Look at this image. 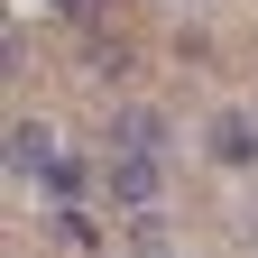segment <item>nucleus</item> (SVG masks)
I'll return each instance as SVG.
<instances>
[{
	"label": "nucleus",
	"mask_w": 258,
	"mask_h": 258,
	"mask_svg": "<svg viewBox=\"0 0 258 258\" xmlns=\"http://www.w3.org/2000/svg\"><path fill=\"white\" fill-rule=\"evenodd\" d=\"M111 148H148V157H166V111H111Z\"/></svg>",
	"instance_id": "nucleus-4"
},
{
	"label": "nucleus",
	"mask_w": 258,
	"mask_h": 258,
	"mask_svg": "<svg viewBox=\"0 0 258 258\" xmlns=\"http://www.w3.org/2000/svg\"><path fill=\"white\" fill-rule=\"evenodd\" d=\"M55 166H64V157H55V129L46 120H10V175H37L46 184Z\"/></svg>",
	"instance_id": "nucleus-2"
},
{
	"label": "nucleus",
	"mask_w": 258,
	"mask_h": 258,
	"mask_svg": "<svg viewBox=\"0 0 258 258\" xmlns=\"http://www.w3.org/2000/svg\"><path fill=\"white\" fill-rule=\"evenodd\" d=\"M46 10H64V19H92V0H46Z\"/></svg>",
	"instance_id": "nucleus-7"
},
{
	"label": "nucleus",
	"mask_w": 258,
	"mask_h": 258,
	"mask_svg": "<svg viewBox=\"0 0 258 258\" xmlns=\"http://www.w3.org/2000/svg\"><path fill=\"white\" fill-rule=\"evenodd\" d=\"M184 10H203V0H184Z\"/></svg>",
	"instance_id": "nucleus-9"
},
{
	"label": "nucleus",
	"mask_w": 258,
	"mask_h": 258,
	"mask_svg": "<svg viewBox=\"0 0 258 258\" xmlns=\"http://www.w3.org/2000/svg\"><path fill=\"white\" fill-rule=\"evenodd\" d=\"M148 258H175V249H148Z\"/></svg>",
	"instance_id": "nucleus-8"
},
{
	"label": "nucleus",
	"mask_w": 258,
	"mask_h": 258,
	"mask_svg": "<svg viewBox=\"0 0 258 258\" xmlns=\"http://www.w3.org/2000/svg\"><path fill=\"white\" fill-rule=\"evenodd\" d=\"M83 64L92 74H120V37H83Z\"/></svg>",
	"instance_id": "nucleus-6"
},
{
	"label": "nucleus",
	"mask_w": 258,
	"mask_h": 258,
	"mask_svg": "<svg viewBox=\"0 0 258 258\" xmlns=\"http://www.w3.org/2000/svg\"><path fill=\"white\" fill-rule=\"evenodd\" d=\"M55 221H64V240H74V249H102V231H92V212H83V203H64Z\"/></svg>",
	"instance_id": "nucleus-5"
},
{
	"label": "nucleus",
	"mask_w": 258,
	"mask_h": 258,
	"mask_svg": "<svg viewBox=\"0 0 258 258\" xmlns=\"http://www.w3.org/2000/svg\"><path fill=\"white\" fill-rule=\"evenodd\" d=\"M203 148L221 157V166H258V120H249V111H221V120L203 129Z\"/></svg>",
	"instance_id": "nucleus-3"
},
{
	"label": "nucleus",
	"mask_w": 258,
	"mask_h": 258,
	"mask_svg": "<svg viewBox=\"0 0 258 258\" xmlns=\"http://www.w3.org/2000/svg\"><path fill=\"white\" fill-rule=\"evenodd\" d=\"M157 194H166V175H157L148 148H111V157H102V203H111L120 221L148 231V221H157Z\"/></svg>",
	"instance_id": "nucleus-1"
}]
</instances>
